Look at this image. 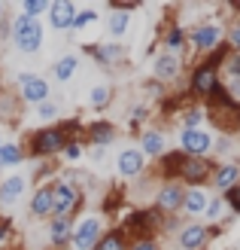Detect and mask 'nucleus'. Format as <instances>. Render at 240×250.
Wrapping results in <instances>:
<instances>
[{
    "label": "nucleus",
    "instance_id": "17",
    "mask_svg": "<svg viewBox=\"0 0 240 250\" xmlns=\"http://www.w3.org/2000/svg\"><path fill=\"white\" fill-rule=\"evenodd\" d=\"M73 229H76L73 217H52L49 220V241H52V247L67 250L70 241H73Z\"/></svg>",
    "mask_w": 240,
    "mask_h": 250
},
{
    "label": "nucleus",
    "instance_id": "28",
    "mask_svg": "<svg viewBox=\"0 0 240 250\" xmlns=\"http://www.w3.org/2000/svg\"><path fill=\"white\" fill-rule=\"evenodd\" d=\"M219 80H240V55L237 52H225V58L219 61Z\"/></svg>",
    "mask_w": 240,
    "mask_h": 250
},
{
    "label": "nucleus",
    "instance_id": "10",
    "mask_svg": "<svg viewBox=\"0 0 240 250\" xmlns=\"http://www.w3.org/2000/svg\"><path fill=\"white\" fill-rule=\"evenodd\" d=\"M183 195H185V186L183 183H161L155 189V214L164 217H176L183 210Z\"/></svg>",
    "mask_w": 240,
    "mask_h": 250
},
{
    "label": "nucleus",
    "instance_id": "8",
    "mask_svg": "<svg viewBox=\"0 0 240 250\" xmlns=\"http://www.w3.org/2000/svg\"><path fill=\"white\" fill-rule=\"evenodd\" d=\"M18 101L31 107L52 101V83L40 73H18Z\"/></svg>",
    "mask_w": 240,
    "mask_h": 250
},
{
    "label": "nucleus",
    "instance_id": "13",
    "mask_svg": "<svg viewBox=\"0 0 240 250\" xmlns=\"http://www.w3.org/2000/svg\"><path fill=\"white\" fill-rule=\"evenodd\" d=\"M180 70H183V61L173 52H158L155 61H152V80H158L161 85L176 83L180 80Z\"/></svg>",
    "mask_w": 240,
    "mask_h": 250
},
{
    "label": "nucleus",
    "instance_id": "2",
    "mask_svg": "<svg viewBox=\"0 0 240 250\" xmlns=\"http://www.w3.org/2000/svg\"><path fill=\"white\" fill-rule=\"evenodd\" d=\"M67 134L58 128V125H46V128H37L31 134V149H28V156L31 159H52V156H64V149H67Z\"/></svg>",
    "mask_w": 240,
    "mask_h": 250
},
{
    "label": "nucleus",
    "instance_id": "7",
    "mask_svg": "<svg viewBox=\"0 0 240 250\" xmlns=\"http://www.w3.org/2000/svg\"><path fill=\"white\" fill-rule=\"evenodd\" d=\"M104 232H107L104 214H88V217H82V220L76 223L70 247H73V250H97L100 238H104Z\"/></svg>",
    "mask_w": 240,
    "mask_h": 250
},
{
    "label": "nucleus",
    "instance_id": "12",
    "mask_svg": "<svg viewBox=\"0 0 240 250\" xmlns=\"http://www.w3.org/2000/svg\"><path fill=\"white\" fill-rule=\"evenodd\" d=\"M116 171H119V177H125V180L140 177V174L146 171V156L137 146H125L122 153L116 156Z\"/></svg>",
    "mask_w": 240,
    "mask_h": 250
},
{
    "label": "nucleus",
    "instance_id": "6",
    "mask_svg": "<svg viewBox=\"0 0 240 250\" xmlns=\"http://www.w3.org/2000/svg\"><path fill=\"white\" fill-rule=\"evenodd\" d=\"M213 171H216V162L213 159H192V156H183V165H180V180L185 189H204V186L213 180Z\"/></svg>",
    "mask_w": 240,
    "mask_h": 250
},
{
    "label": "nucleus",
    "instance_id": "25",
    "mask_svg": "<svg viewBox=\"0 0 240 250\" xmlns=\"http://www.w3.org/2000/svg\"><path fill=\"white\" fill-rule=\"evenodd\" d=\"M128 244H131V238H128V235H125V229L119 226V229H107V232H104V238H100L97 250H128Z\"/></svg>",
    "mask_w": 240,
    "mask_h": 250
},
{
    "label": "nucleus",
    "instance_id": "20",
    "mask_svg": "<svg viewBox=\"0 0 240 250\" xmlns=\"http://www.w3.org/2000/svg\"><path fill=\"white\" fill-rule=\"evenodd\" d=\"M210 183L219 192H228L234 183H240V162H216V171H213Z\"/></svg>",
    "mask_w": 240,
    "mask_h": 250
},
{
    "label": "nucleus",
    "instance_id": "1",
    "mask_svg": "<svg viewBox=\"0 0 240 250\" xmlns=\"http://www.w3.org/2000/svg\"><path fill=\"white\" fill-rule=\"evenodd\" d=\"M204 113L210 116V122L219 128V134L222 137H231V134H237L240 131V104L237 101H231L228 95H225V89L219 85L216 92H213V98L207 101V107H204Z\"/></svg>",
    "mask_w": 240,
    "mask_h": 250
},
{
    "label": "nucleus",
    "instance_id": "41",
    "mask_svg": "<svg viewBox=\"0 0 240 250\" xmlns=\"http://www.w3.org/2000/svg\"><path fill=\"white\" fill-rule=\"evenodd\" d=\"M64 159H67V162H79V159H82V144H79V141H70L67 149H64Z\"/></svg>",
    "mask_w": 240,
    "mask_h": 250
},
{
    "label": "nucleus",
    "instance_id": "15",
    "mask_svg": "<svg viewBox=\"0 0 240 250\" xmlns=\"http://www.w3.org/2000/svg\"><path fill=\"white\" fill-rule=\"evenodd\" d=\"M85 52L92 55L100 67H116V64H122L125 61V46L122 43H116V40H110V43H94V46H85Z\"/></svg>",
    "mask_w": 240,
    "mask_h": 250
},
{
    "label": "nucleus",
    "instance_id": "39",
    "mask_svg": "<svg viewBox=\"0 0 240 250\" xmlns=\"http://www.w3.org/2000/svg\"><path fill=\"white\" fill-rule=\"evenodd\" d=\"M128 250H161V244H158V238H134L128 244Z\"/></svg>",
    "mask_w": 240,
    "mask_h": 250
},
{
    "label": "nucleus",
    "instance_id": "34",
    "mask_svg": "<svg viewBox=\"0 0 240 250\" xmlns=\"http://www.w3.org/2000/svg\"><path fill=\"white\" fill-rule=\"evenodd\" d=\"M94 21H97V9H79L70 31H82V28H88V24H94Z\"/></svg>",
    "mask_w": 240,
    "mask_h": 250
},
{
    "label": "nucleus",
    "instance_id": "35",
    "mask_svg": "<svg viewBox=\"0 0 240 250\" xmlns=\"http://www.w3.org/2000/svg\"><path fill=\"white\" fill-rule=\"evenodd\" d=\"M222 210H225V198L222 195H210V205L204 210V217L216 223V220H222Z\"/></svg>",
    "mask_w": 240,
    "mask_h": 250
},
{
    "label": "nucleus",
    "instance_id": "26",
    "mask_svg": "<svg viewBox=\"0 0 240 250\" xmlns=\"http://www.w3.org/2000/svg\"><path fill=\"white\" fill-rule=\"evenodd\" d=\"M88 104H92L94 110H107L112 104V85L110 83L92 85V89H88Z\"/></svg>",
    "mask_w": 240,
    "mask_h": 250
},
{
    "label": "nucleus",
    "instance_id": "30",
    "mask_svg": "<svg viewBox=\"0 0 240 250\" xmlns=\"http://www.w3.org/2000/svg\"><path fill=\"white\" fill-rule=\"evenodd\" d=\"M204 119H207L204 107H201V104H188L183 110V116H180V128H201V122H204Z\"/></svg>",
    "mask_w": 240,
    "mask_h": 250
},
{
    "label": "nucleus",
    "instance_id": "33",
    "mask_svg": "<svg viewBox=\"0 0 240 250\" xmlns=\"http://www.w3.org/2000/svg\"><path fill=\"white\" fill-rule=\"evenodd\" d=\"M149 119V110L143 107V104H134L131 110H128V125H131V131H140V125Z\"/></svg>",
    "mask_w": 240,
    "mask_h": 250
},
{
    "label": "nucleus",
    "instance_id": "46",
    "mask_svg": "<svg viewBox=\"0 0 240 250\" xmlns=\"http://www.w3.org/2000/svg\"><path fill=\"white\" fill-rule=\"evenodd\" d=\"M0 146H3V134H0Z\"/></svg>",
    "mask_w": 240,
    "mask_h": 250
},
{
    "label": "nucleus",
    "instance_id": "3",
    "mask_svg": "<svg viewBox=\"0 0 240 250\" xmlns=\"http://www.w3.org/2000/svg\"><path fill=\"white\" fill-rule=\"evenodd\" d=\"M12 43L21 55H34L43 49V24L28 16H16L12 19Z\"/></svg>",
    "mask_w": 240,
    "mask_h": 250
},
{
    "label": "nucleus",
    "instance_id": "29",
    "mask_svg": "<svg viewBox=\"0 0 240 250\" xmlns=\"http://www.w3.org/2000/svg\"><path fill=\"white\" fill-rule=\"evenodd\" d=\"M185 46V28L183 24H167V34H164V52H173Z\"/></svg>",
    "mask_w": 240,
    "mask_h": 250
},
{
    "label": "nucleus",
    "instance_id": "4",
    "mask_svg": "<svg viewBox=\"0 0 240 250\" xmlns=\"http://www.w3.org/2000/svg\"><path fill=\"white\" fill-rule=\"evenodd\" d=\"M185 43H192L195 52H201V55H213L225 43V24L222 21H201L192 31H185Z\"/></svg>",
    "mask_w": 240,
    "mask_h": 250
},
{
    "label": "nucleus",
    "instance_id": "36",
    "mask_svg": "<svg viewBox=\"0 0 240 250\" xmlns=\"http://www.w3.org/2000/svg\"><path fill=\"white\" fill-rule=\"evenodd\" d=\"M222 198H225V208L231 214H240V183H234L228 192H222Z\"/></svg>",
    "mask_w": 240,
    "mask_h": 250
},
{
    "label": "nucleus",
    "instance_id": "45",
    "mask_svg": "<svg viewBox=\"0 0 240 250\" xmlns=\"http://www.w3.org/2000/svg\"><path fill=\"white\" fill-rule=\"evenodd\" d=\"M3 19H6V6H3V3H0V21H3Z\"/></svg>",
    "mask_w": 240,
    "mask_h": 250
},
{
    "label": "nucleus",
    "instance_id": "32",
    "mask_svg": "<svg viewBox=\"0 0 240 250\" xmlns=\"http://www.w3.org/2000/svg\"><path fill=\"white\" fill-rule=\"evenodd\" d=\"M225 46L240 55V19L228 21V28H225Z\"/></svg>",
    "mask_w": 240,
    "mask_h": 250
},
{
    "label": "nucleus",
    "instance_id": "19",
    "mask_svg": "<svg viewBox=\"0 0 240 250\" xmlns=\"http://www.w3.org/2000/svg\"><path fill=\"white\" fill-rule=\"evenodd\" d=\"M24 192H28V174H9L0 180V205H18Z\"/></svg>",
    "mask_w": 240,
    "mask_h": 250
},
{
    "label": "nucleus",
    "instance_id": "37",
    "mask_svg": "<svg viewBox=\"0 0 240 250\" xmlns=\"http://www.w3.org/2000/svg\"><path fill=\"white\" fill-rule=\"evenodd\" d=\"M231 153H234L231 137H219V141H213V156H222V159L231 162Z\"/></svg>",
    "mask_w": 240,
    "mask_h": 250
},
{
    "label": "nucleus",
    "instance_id": "42",
    "mask_svg": "<svg viewBox=\"0 0 240 250\" xmlns=\"http://www.w3.org/2000/svg\"><path fill=\"white\" fill-rule=\"evenodd\" d=\"M143 89H146L149 95H152V98H164V85H161L158 80H149V83L143 85Z\"/></svg>",
    "mask_w": 240,
    "mask_h": 250
},
{
    "label": "nucleus",
    "instance_id": "9",
    "mask_svg": "<svg viewBox=\"0 0 240 250\" xmlns=\"http://www.w3.org/2000/svg\"><path fill=\"white\" fill-rule=\"evenodd\" d=\"M180 149L183 156L192 159H210L213 153V134L204 128H180Z\"/></svg>",
    "mask_w": 240,
    "mask_h": 250
},
{
    "label": "nucleus",
    "instance_id": "18",
    "mask_svg": "<svg viewBox=\"0 0 240 250\" xmlns=\"http://www.w3.org/2000/svg\"><path fill=\"white\" fill-rule=\"evenodd\" d=\"M137 149H140L146 159H161L167 153V134L161 128H146V131H140V146Z\"/></svg>",
    "mask_w": 240,
    "mask_h": 250
},
{
    "label": "nucleus",
    "instance_id": "31",
    "mask_svg": "<svg viewBox=\"0 0 240 250\" xmlns=\"http://www.w3.org/2000/svg\"><path fill=\"white\" fill-rule=\"evenodd\" d=\"M18 16H28V19L40 21V16H49V0H24Z\"/></svg>",
    "mask_w": 240,
    "mask_h": 250
},
{
    "label": "nucleus",
    "instance_id": "44",
    "mask_svg": "<svg viewBox=\"0 0 240 250\" xmlns=\"http://www.w3.org/2000/svg\"><path fill=\"white\" fill-rule=\"evenodd\" d=\"M107 159V146H92V162H104Z\"/></svg>",
    "mask_w": 240,
    "mask_h": 250
},
{
    "label": "nucleus",
    "instance_id": "24",
    "mask_svg": "<svg viewBox=\"0 0 240 250\" xmlns=\"http://www.w3.org/2000/svg\"><path fill=\"white\" fill-rule=\"evenodd\" d=\"M210 205V192L207 189H185L183 195V210L188 217H198V214H204Z\"/></svg>",
    "mask_w": 240,
    "mask_h": 250
},
{
    "label": "nucleus",
    "instance_id": "23",
    "mask_svg": "<svg viewBox=\"0 0 240 250\" xmlns=\"http://www.w3.org/2000/svg\"><path fill=\"white\" fill-rule=\"evenodd\" d=\"M76 70H79V55L67 52V55H61L52 64V80L55 83H70L73 77H76Z\"/></svg>",
    "mask_w": 240,
    "mask_h": 250
},
{
    "label": "nucleus",
    "instance_id": "43",
    "mask_svg": "<svg viewBox=\"0 0 240 250\" xmlns=\"http://www.w3.org/2000/svg\"><path fill=\"white\" fill-rule=\"evenodd\" d=\"M9 232H12V220L9 217H0V244L9 238Z\"/></svg>",
    "mask_w": 240,
    "mask_h": 250
},
{
    "label": "nucleus",
    "instance_id": "22",
    "mask_svg": "<svg viewBox=\"0 0 240 250\" xmlns=\"http://www.w3.org/2000/svg\"><path fill=\"white\" fill-rule=\"evenodd\" d=\"M180 165H183V153H180V149H167V153L158 159L161 180L164 183H176V180H180Z\"/></svg>",
    "mask_w": 240,
    "mask_h": 250
},
{
    "label": "nucleus",
    "instance_id": "27",
    "mask_svg": "<svg viewBox=\"0 0 240 250\" xmlns=\"http://www.w3.org/2000/svg\"><path fill=\"white\" fill-rule=\"evenodd\" d=\"M128 24H131V19H128V12H110L107 16V34L112 37V40H122L125 34H128Z\"/></svg>",
    "mask_w": 240,
    "mask_h": 250
},
{
    "label": "nucleus",
    "instance_id": "40",
    "mask_svg": "<svg viewBox=\"0 0 240 250\" xmlns=\"http://www.w3.org/2000/svg\"><path fill=\"white\" fill-rule=\"evenodd\" d=\"M140 6V0H110V12H131Z\"/></svg>",
    "mask_w": 240,
    "mask_h": 250
},
{
    "label": "nucleus",
    "instance_id": "11",
    "mask_svg": "<svg viewBox=\"0 0 240 250\" xmlns=\"http://www.w3.org/2000/svg\"><path fill=\"white\" fill-rule=\"evenodd\" d=\"M210 235H216V226H204V223H183L176 232V244L180 250H207Z\"/></svg>",
    "mask_w": 240,
    "mask_h": 250
},
{
    "label": "nucleus",
    "instance_id": "14",
    "mask_svg": "<svg viewBox=\"0 0 240 250\" xmlns=\"http://www.w3.org/2000/svg\"><path fill=\"white\" fill-rule=\"evenodd\" d=\"M31 217L34 220H52L55 214V198H52V183H40L37 189L31 192Z\"/></svg>",
    "mask_w": 240,
    "mask_h": 250
},
{
    "label": "nucleus",
    "instance_id": "38",
    "mask_svg": "<svg viewBox=\"0 0 240 250\" xmlns=\"http://www.w3.org/2000/svg\"><path fill=\"white\" fill-rule=\"evenodd\" d=\"M37 116H40L43 122H52V119H58V104H55V101H46V104H40V107H37Z\"/></svg>",
    "mask_w": 240,
    "mask_h": 250
},
{
    "label": "nucleus",
    "instance_id": "16",
    "mask_svg": "<svg viewBox=\"0 0 240 250\" xmlns=\"http://www.w3.org/2000/svg\"><path fill=\"white\" fill-rule=\"evenodd\" d=\"M76 12L79 9H76L73 0H52V3H49V21H52L55 31H70Z\"/></svg>",
    "mask_w": 240,
    "mask_h": 250
},
{
    "label": "nucleus",
    "instance_id": "5",
    "mask_svg": "<svg viewBox=\"0 0 240 250\" xmlns=\"http://www.w3.org/2000/svg\"><path fill=\"white\" fill-rule=\"evenodd\" d=\"M52 198H55V214L52 217H73L85 202V192L76 186V180L61 177L52 183Z\"/></svg>",
    "mask_w": 240,
    "mask_h": 250
},
{
    "label": "nucleus",
    "instance_id": "21",
    "mask_svg": "<svg viewBox=\"0 0 240 250\" xmlns=\"http://www.w3.org/2000/svg\"><path fill=\"white\" fill-rule=\"evenodd\" d=\"M85 137L92 141V146H110L116 141V125L107 122V119H94L85 125Z\"/></svg>",
    "mask_w": 240,
    "mask_h": 250
}]
</instances>
